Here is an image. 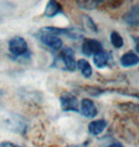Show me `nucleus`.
<instances>
[{
    "label": "nucleus",
    "instance_id": "obj_1",
    "mask_svg": "<svg viewBox=\"0 0 139 147\" xmlns=\"http://www.w3.org/2000/svg\"><path fill=\"white\" fill-rule=\"evenodd\" d=\"M77 61L75 60V52L72 48H63L61 49L59 55L54 60V66L61 68L63 71H74L77 68Z\"/></svg>",
    "mask_w": 139,
    "mask_h": 147
},
{
    "label": "nucleus",
    "instance_id": "obj_2",
    "mask_svg": "<svg viewBox=\"0 0 139 147\" xmlns=\"http://www.w3.org/2000/svg\"><path fill=\"white\" fill-rule=\"evenodd\" d=\"M8 51L16 57H23L28 54V45L22 36H14L8 42Z\"/></svg>",
    "mask_w": 139,
    "mask_h": 147
},
{
    "label": "nucleus",
    "instance_id": "obj_3",
    "mask_svg": "<svg viewBox=\"0 0 139 147\" xmlns=\"http://www.w3.org/2000/svg\"><path fill=\"white\" fill-rule=\"evenodd\" d=\"M61 110L64 112H79V102L71 92H63L59 97Z\"/></svg>",
    "mask_w": 139,
    "mask_h": 147
},
{
    "label": "nucleus",
    "instance_id": "obj_4",
    "mask_svg": "<svg viewBox=\"0 0 139 147\" xmlns=\"http://www.w3.org/2000/svg\"><path fill=\"white\" fill-rule=\"evenodd\" d=\"M39 40L44 44L45 46L49 47L50 49L54 51H58L62 49V40H61L59 36H56V35H53V34H49L46 33V32H42L39 31Z\"/></svg>",
    "mask_w": 139,
    "mask_h": 147
},
{
    "label": "nucleus",
    "instance_id": "obj_5",
    "mask_svg": "<svg viewBox=\"0 0 139 147\" xmlns=\"http://www.w3.org/2000/svg\"><path fill=\"white\" fill-rule=\"evenodd\" d=\"M102 44L92 38H84L82 44V53L86 56H92L103 52Z\"/></svg>",
    "mask_w": 139,
    "mask_h": 147
},
{
    "label": "nucleus",
    "instance_id": "obj_6",
    "mask_svg": "<svg viewBox=\"0 0 139 147\" xmlns=\"http://www.w3.org/2000/svg\"><path fill=\"white\" fill-rule=\"evenodd\" d=\"M123 20L129 26H139V3L133 5L123 15Z\"/></svg>",
    "mask_w": 139,
    "mask_h": 147
},
{
    "label": "nucleus",
    "instance_id": "obj_7",
    "mask_svg": "<svg viewBox=\"0 0 139 147\" xmlns=\"http://www.w3.org/2000/svg\"><path fill=\"white\" fill-rule=\"evenodd\" d=\"M81 114L86 118H94L98 114V109L95 102L90 98H83L81 100Z\"/></svg>",
    "mask_w": 139,
    "mask_h": 147
},
{
    "label": "nucleus",
    "instance_id": "obj_8",
    "mask_svg": "<svg viewBox=\"0 0 139 147\" xmlns=\"http://www.w3.org/2000/svg\"><path fill=\"white\" fill-rule=\"evenodd\" d=\"M94 63H95V65L97 66L98 68H105L106 66L109 64L111 60V55L109 54L108 52H105V51H103V52L99 53V54H96L94 55Z\"/></svg>",
    "mask_w": 139,
    "mask_h": 147
},
{
    "label": "nucleus",
    "instance_id": "obj_9",
    "mask_svg": "<svg viewBox=\"0 0 139 147\" xmlns=\"http://www.w3.org/2000/svg\"><path fill=\"white\" fill-rule=\"evenodd\" d=\"M107 126V121L105 119H99V120L92 121L88 124V131L89 134L92 136H98V135L102 134L104 129Z\"/></svg>",
    "mask_w": 139,
    "mask_h": 147
},
{
    "label": "nucleus",
    "instance_id": "obj_10",
    "mask_svg": "<svg viewBox=\"0 0 139 147\" xmlns=\"http://www.w3.org/2000/svg\"><path fill=\"white\" fill-rule=\"evenodd\" d=\"M139 63V56L136 55V53L128 52L125 53L121 57V64L123 67H130V66L137 65Z\"/></svg>",
    "mask_w": 139,
    "mask_h": 147
},
{
    "label": "nucleus",
    "instance_id": "obj_11",
    "mask_svg": "<svg viewBox=\"0 0 139 147\" xmlns=\"http://www.w3.org/2000/svg\"><path fill=\"white\" fill-rule=\"evenodd\" d=\"M62 11V8H61V5L56 1H49L47 3V6L45 8L44 11V16L47 17V18H53L55 17L56 15L60 13Z\"/></svg>",
    "mask_w": 139,
    "mask_h": 147
},
{
    "label": "nucleus",
    "instance_id": "obj_12",
    "mask_svg": "<svg viewBox=\"0 0 139 147\" xmlns=\"http://www.w3.org/2000/svg\"><path fill=\"white\" fill-rule=\"evenodd\" d=\"M76 65L84 78H90L92 77V68L87 60H85V59H79L76 62Z\"/></svg>",
    "mask_w": 139,
    "mask_h": 147
},
{
    "label": "nucleus",
    "instance_id": "obj_13",
    "mask_svg": "<svg viewBox=\"0 0 139 147\" xmlns=\"http://www.w3.org/2000/svg\"><path fill=\"white\" fill-rule=\"evenodd\" d=\"M103 3V1H97V0H83V1H77L76 4L78 5V7L85 9V11H92L99 6V4Z\"/></svg>",
    "mask_w": 139,
    "mask_h": 147
},
{
    "label": "nucleus",
    "instance_id": "obj_14",
    "mask_svg": "<svg viewBox=\"0 0 139 147\" xmlns=\"http://www.w3.org/2000/svg\"><path fill=\"white\" fill-rule=\"evenodd\" d=\"M119 109L123 112L131 114H138L139 113V105L138 104H132V102H125V104H121L118 106Z\"/></svg>",
    "mask_w": 139,
    "mask_h": 147
},
{
    "label": "nucleus",
    "instance_id": "obj_15",
    "mask_svg": "<svg viewBox=\"0 0 139 147\" xmlns=\"http://www.w3.org/2000/svg\"><path fill=\"white\" fill-rule=\"evenodd\" d=\"M82 20H83L84 27L86 30H88L89 32H92V33H98V27L95 24V22L92 21V19L89 16L84 15L82 16Z\"/></svg>",
    "mask_w": 139,
    "mask_h": 147
},
{
    "label": "nucleus",
    "instance_id": "obj_16",
    "mask_svg": "<svg viewBox=\"0 0 139 147\" xmlns=\"http://www.w3.org/2000/svg\"><path fill=\"white\" fill-rule=\"evenodd\" d=\"M110 42L112 46L116 49H121L123 46V38L121 34L116 31H112L110 34Z\"/></svg>",
    "mask_w": 139,
    "mask_h": 147
},
{
    "label": "nucleus",
    "instance_id": "obj_17",
    "mask_svg": "<svg viewBox=\"0 0 139 147\" xmlns=\"http://www.w3.org/2000/svg\"><path fill=\"white\" fill-rule=\"evenodd\" d=\"M105 147H123V146L121 143H119V142L113 141V142H111V143H109V144H107Z\"/></svg>",
    "mask_w": 139,
    "mask_h": 147
},
{
    "label": "nucleus",
    "instance_id": "obj_18",
    "mask_svg": "<svg viewBox=\"0 0 139 147\" xmlns=\"http://www.w3.org/2000/svg\"><path fill=\"white\" fill-rule=\"evenodd\" d=\"M133 40L135 42V49H136V52L139 54V37L133 36Z\"/></svg>",
    "mask_w": 139,
    "mask_h": 147
},
{
    "label": "nucleus",
    "instance_id": "obj_19",
    "mask_svg": "<svg viewBox=\"0 0 139 147\" xmlns=\"http://www.w3.org/2000/svg\"><path fill=\"white\" fill-rule=\"evenodd\" d=\"M12 147H22V146H18V145H14L13 144V146H12Z\"/></svg>",
    "mask_w": 139,
    "mask_h": 147
}]
</instances>
